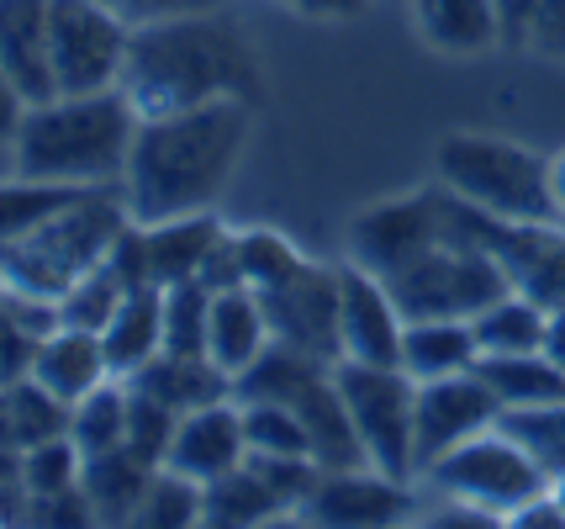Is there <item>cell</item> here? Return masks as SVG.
Segmentation results:
<instances>
[{"mask_svg": "<svg viewBox=\"0 0 565 529\" xmlns=\"http://www.w3.org/2000/svg\"><path fill=\"white\" fill-rule=\"evenodd\" d=\"M286 6L301 17H360L370 0H286Z\"/></svg>", "mask_w": 565, "mask_h": 529, "instance_id": "47", "label": "cell"}, {"mask_svg": "<svg viewBox=\"0 0 565 529\" xmlns=\"http://www.w3.org/2000/svg\"><path fill=\"white\" fill-rule=\"evenodd\" d=\"M122 91L138 117H170L212 102H265V64L248 27L227 11H185L132 27Z\"/></svg>", "mask_w": 565, "mask_h": 529, "instance_id": "1", "label": "cell"}, {"mask_svg": "<svg viewBox=\"0 0 565 529\" xmlns=\"http://www.w3.org/2000/svg\"><path fill=\"white\" fill-rule=\"evenodd\" d=\"M122 22L148 27V22H164V17H185V11H217L222 0H106Z\"/></svg>", "mask_w": 565, "mask_h": 529, "instance_id": "43", "label": "cell"}, {"mask_svg": "<svg viewBox=\"0 0 565 529\" xmlns=\"http://www.w3.org/2000/svg\"><path fill=\"white\" fill-rule=\"evenodd\" d=\"M206 324H212V286L201 281L164 286V350L206 355Z\"/></svg>", "mask_w": 565, "mask_h": 529, "instance_id": "36", "label": "cell"}, {"mask_svg": "<svg viewBox=\"0 0 565 529\" xmlns=\"http://www.w3.org/2000/svg\"><path fill=\"white\" fill-rule=\"evenodd\" d=\"M481 377L492 381L502 408H540L565 403V371L550 366V355H481Z\"/></svg>", "mask_w": 565, "mask_h": 529, "instance_id": "28", "label": "cell"}, {"mask_svg": "<svg viewBox=\"0 0 565 529\" xmlns=\"http://www.w3.org/2000/svg\"><path fill=\"white\" fill-rule=\"evenodd\" d=\"M550 197H555V218L565 223V149L550 154Z\"/></svg>", "mask_w": 565, "mask_h": 529, "instance_id": "49", "label": "cell"}, {"mask_svg": "<svg viewBox=\"0 0 565 529\" xmlns=\"http://www.w3.org/2000/svg\"><path fill=\"white\" fill-rule=\"evenodd\" d=\"M233 244H238V260H244V281L254 292H265L275 281L296 276L307 265V254L296 250L280 228H233Z\"/></svg>", "mask_w": 565, "mask_h": 529, "instance_id": "35", "label": "cell"}, {"mask_svg": "<svg viewBox=\"0 0 565 529\" xmlns=\"http://www.w3.org/2000/svg\"><path fill=\"white\" fill-rule=\"evenodd\" d=\"M449 207H455V197L434 180L423 191H407V197H392V202H375L365 212H354V223H349V260L375 271V276H386L402 260H413L418 250H428L434 239L449 233Z\"/></svg>", "mask_w": 565, "mask_h": 529, "instance_id": "11", "label": "cell"}, {"mask_svg": "<svg viewBox=\"0 0 565 529\" xmlns=\"http://www.w3.org/2000/svg\"><path fill=\"white\" fill-rule=\"evenodd\" d=\"M481 366V339L470 318H413L402 339V371L413 381L460 377Z\"/></svg>", "mask_w": 565, "mask_h": 529, "instance_id": "21", "label": "cell"}, {"mask_svg": "<svg viewBox=\"0 0 565 529\" xmlns=\"http://www.w3.org/2000/svg\"><path fill=\"white\" fill-rule=\"evenodd\" d=\"M508 525L513 529H565V514H561V504H555V493L544 487L540 498H529L518 514H508Z\"/></svg>", "mask_w": 565, "mask_h": 529, "instance_id": "46", "label": "cell"}, {"mask_svg": "<svg viewBox=\"0 0 565 529\" xmlns=\"http://www.w3.org/2000/svg\"><path fill=\"white\" fill-rule=\"evenodd\" d=\"M413 22L444 59H481L502 43V0H413Z\"/></svg>", "mask_w": 565, "mask_h": 529, "instance_id": "19", "label": "cell"}, {"mask_svg": "<svg viewBox=\"0 0 565 529\" xmlns=\"http://www.w3.org/2000/svg\"><path fill=\"white\" fill-rule=\"evenodd\" d=\"M227 223L217 207L206 212H185V218H164V223H143V254L153 286H180V281H201V265L217 244Z\"/></svg>", "mask_w": 565, "mask_h": 529, "instance_id": "20", "label": "cell"}, {"mask_svg": "<svg viewBox=\"0 0 565 529\" xmlns=\"http://www.w3.org/2000/svg\"><path fill=\"white\" fill-rule=\"evenodd\" d=\"M423 525H434V529H497L502 525V514L476 508V504H460V498H444V508H434Z\"/></svg>", "mask_w": 565, "mask_h": 529, "instance_id": "45", "label": "cell"}, {"mask_svg": "<svg viewBox=\"0 0 565 529\" xmlns=\"http://www.w3.org/2000/svg\"><path fill=\"white\" fill-rule=\"evenodd\" d=\"M402 339H407V313L392 297V286L344 260L339 265V345L354 366H402Z\"/></svg>", "mask_w": 565, "mask_h": 529, "instance_id": "14", "label": "cell"}, {"mask_svg": "<svg viewBox=\"0 0 565 529\" xmlns=\"http://www.w3.org/2000/svg\"><path fill=\"white\" fill-rule=\"evenodd\" d=\"M85 191L96 186H70V180H6V197H0V239H17L32 228L53 223L58 212H70Z\"/></svg>", "mask_w": 565, "mask_h": 529, "instance_id": "30", "label": "cell"}, {"mask_svg": "<svg viewBox=\"0 0 565 529\" xmlns=\"http://www.w3.org/2000/svg\"><path fill=\"white\" fill-rule=\"evenodd\" d=\"M259 303H265L275 345H291V350H301V355H318V360H328V366L344 360V345H339V265L307 260L296 276L265 286Z\"/></svg>", "mask_w": 565, "mask_h": 529, "instance_id": "12", "label": "cell"}, {"mask_svg": "<svg viewBox=\"0 0 565 529\" xmlns=\"http://www.w3.org/2000/svg\"><path fill=\"white\" fill-rule=\"evenodd\" d=\"M49 32H53L58 96H90V91L122 85L132 22H122L106 0H53Z\"/></svg>", "mask_w": 565, "mask_h": 529, "instance_id": "9", "label": "cell"}, {"mask_svg": "<svg viewBox=\"0 0 565 529\" xmlns=\"http://www.w3.org/2000/svg\"><path fill=\"white\" fill-rule=\"evenodd\" d=\"M132 387L153 392V398L170 403L174 413H196V408L238 398V392H233V377H227L222 366H212L206 355H170V350L153 355L143 371L132 377Z\"/></svg>", "mask_w": 565, "mask_h": 529, "instance_id": "22", "label": "cell"}, {"mask_svg": "<svg viewBox=\"0 0 565 529\" xmlns=\"http://www.w3.org/2000/svg\"><path fill=\"white\" fill-rule=\"evenodd\" d=\"M22 477L32 498H53V493H70L85 477V451L74 445V434H58V440H43L22 451Z\"/></svg>", "mask_w": 565, "mask_h": 529, "instance_id": "38", "label": "cell"}, {"mask_svg": "<svg viewBox=\"0 0 565 529\" xmlns=\"http://www.w3.org/2000/svg\"><path fill=\"white\" fill-rule=\"evenodd\" d=\"M153 472H159V466H148L138 451L117 445V451L85 455V477H79V487H85V498L96 504L100 525H132V514L143 504Z\"/></svg>", "mask_w": 565, "mask_h": 529, "instance_id": "26", "label": "cell"}, {"mask_svg": "<svg viewBox=\"0 0 565 529\" xmlns=\"http://www.w3.org/2000/svg\"><path fill=\"white\" fill-rule=\"evenodd\" d=\"M502 429L534 455V466H540L550 482L565 477V403L502 408Z\"/></svg>", "mask_w": 565, "mask_h": 529, "instance_id": "33", "label": "cell"}, {"mask_svg": "<svg viewBox=\"0 0 565 529\" xmlns=\"http://www.w3.org/2000/svg\"><path fill=\"white\" fill-rule=\"evenodd\" d=\"M74 403H64L53 387H43L38 377L22 381H0V445L11 451H32L43 440L70 434Z\"/></svg>", "mask_w": 565, "mask_h": 529, "instance_id": "25", "label": "cell"}, {"mask_svg": "<svg viewBox=\"0 0 565 529\" xmlns=\"http://www.w3.org/2000/svg\"><path fill=\"white\" fill-rule=\"evenodd\" d=\"M413 482L386 477L375 466H344L322 472L312 498L301 504V519L318 529H386L396 519H413Z\"/></svg>", "mask_w": 565, "mask_h": 529, "instance_id": "15", "label": "cell"}, {"mask_svg": "<svg viewBox=\"0 0 565 529\" xmlns=\"http://www.w3.org/2000/svg\"><path fill=\"white\" fill-rule=\"evenodd\" d=\"M244 461H248V434H244V403L238 398L196 408V413H180V429H174V445L164 466H174V472H185V477H196L206 487V482L238 472Z\"/></svg>", "mask_w": 565, "mask_h": 529, "instance_id": "17", "label": "cell"}, {"mask_svg": "<svg viewBox=\"0 0 565 529\" xmlns=\"http://www.w3.org/2000/svg\"><path fill=\"white\" fill-rule=\"evenodd\" d=\"M455 197V191H449ZM386 286L402 303L407 324L413 318H476L487 313L497 297H508L513 286L502 276V265L492 260L487 244L470 239L466 218H460V197L449 207V233L434 239L428 250H418L413 260H402L396 271H386Z\"/></svg>", "mask_w": 565, "mask_h": 529, "instance_id": "6", "label": "cell"}, {"mask_svg": "<svg viewBox=\"0 0 565 529\" xmlns=\"http://www.w3.org/2000/svg\"><path fill=\"white\" fill-rule=\"evenodd\" d=\"M38 355H43V339L26 334L17 324H0V381H22L38 371Z\"/></svg>", "mask_w": 565, "mask_h": 529, "instance_id": "42", "label": "cell"}, {"mask_svg": "<svg viewBox=\"0 0 565 529\" xmlns=\"http://www.w3.org/2000/svg\"><path fill=\"white\" fill-rule=\"evenodd\" d=\"M550 493H555V504H561V514H565V477H561V482H550Z\"/></svg>", "mask_w": 565, "mask_h": 529, "instance_id": "50", "label": "cell"}, {"mask_svg": "<svg viewBox=\"0 0 565 529\" xmlns=\"http://www.w3.org/2000/svg\"><path fill=\"white\" fill-rule=\"evenodd\" d=\"M349 419L365 440V455L375 472L413 482L418 477V381L402 366H354L339 360Z\"/></svg>", "mask_w": 565, "mask_h": 529, "instance_id": "7", "label": "cell"}, {"mask_svg": "<svg viewBox=\"0 0 565 529\" xmlns=\"http://www.w3.org/2000/svg\"><path fill=\"white\" fill-rule=\"evenodd\" d=\"M106 360L122 381H132L153 355L164 350V286H138L127 292V303L117 307V318L100 334Z\"/></svg>", "mask_w": 565, "mask_h": 529, "instance_id": "24", "label": "cell"}, {"mask_svg": "<svg viewBox=\"0 0 565 529\" xmlns=\"http://www.w3.org/2000/svg\"><path fill=\"white\" fill-rule=\"evenodd\" d=\"M470 324H476L481 355H534V350H544V328H550V313H544L534 297L508 292V297H497L487 313H476Z\"/></svg>", "mask_w": 565, "mask_h": 529, "instance_id": "29", "label": "cell"}, {"mask_svg": "<svg viewBox=\"0 0 565 529\" xmlns=\"http://www.w3.org/2000/svg\"><path fill=\"white\" fill-rule=\"evenodd\" d=\"M26 525L70 529V525H100V519H96V504L85 498V487H70V493H53V498H32Z\"/></svg>", "mask_w": 565, "mask_h": 529, "instance_id": "41", "label": "cell"}, {"mask_svg": "<svg viewBox=\"0 0 565 529\" xmlns=\"http://www.w3.org/2000/svg\"><path fill=\"white\" fill-rule=\"evenodd\" d=\"M423 477L434 482L444 498H460V504L502 514V525H508V514H518L529 498H540L544 487H550V477L534 466V455L523 451L502 424L466 440L460 451L439 455Z\"/></svg>", "mask_w": 565, "mask_h": 529, "instance_id": "8", "label": "cell"}, {"mask_svg": "<svg viewBox=\"0 0 565 529\" xmlns=\"http://www.w3.org/2000/svg\"><path fill=\"white\" fill-rule=\"evenodd\" d=\"M275 345L265 303L254 286H233V292H212V324H206V360L222 366L238 381Z\"/></svg>", "mask_w": 565, "mask_h": 529, "instance_id": "18", "label": "cell"}, {"mask_svg": "<svg viewBox=\"0 0 565 529\" xmlns=\"http://www.w3.org/2000/svg\"><path fill=\"white\" fill-rule=\"evenodd\" d=\"M132 223L122 186H96L85 191L70 212H58L53 223L0 239V265H6V286L17 292H38V297H64L85 271L106 265L111 244L122 239Z\"/></svg>", "mask_w": 565, "mask_h": 529, "instance_id": "4", "label": "cell"}, {"mask_svg": "<svg viewBox=\"0 0 565 529\" xmlns=\"http://www.w3.org/2000/svg\"><path fill=\"white\" fill-rule=\"evenodd\" d=\"M49 6L53 0H0V85L17 91L26 106L58 96Z\"/></svg>", "mask_w": 565, "mask_h": 529, "instance_id": "16", "label": "cell"}, {"mask_svg": "<svg viewBox=\"0 0 565 529\" xmlns=\"http://www.w3.org/2000/svg\"><path fill=\"white\" fill-rule=\"evenodd\" d=\"M286 514H291L286 498L248 461L238 472L206 482V498H201V525L212 529H254V525H270V519H286Z\"/></svg>", "mask_w": 565, "mask_h": 529, "instance_id": "27", "label": "cell"}, {"mask_svg": "<svg viewBox=\"0 0 565 529\" xmlns=\"http://www.w3.org/2000/svg\"><path fill=\"white\" fill-rule=\"evenodd\" d=\"M174 429H180V413L170 403H159L153 392L132 387V403H127V451H138L148 466H164L174 445Z\"/></svg>", "mask_w": 565, "mask_h": 529, "instance_id": "39", "label": "cell"}, {"mask_svg": "<svg viewBox=\"0 0 565 529\" xmlns=\"http://www.w3.org/2000/svg\"><path fill=\"white\" fill-rule=\"evenodd\" d=\"M201 498L206 487L174 466H159L153 482H148L143 504L132 514V529H185V525H201Z\"/></svg>", "mask_w": 565, "mask_h": 529, "instance_id": "32", "label": "cell"}, {"mask_svg": "<svg viewBox=\"0 0 565 529\" xmlns=\"http://www.w3.org/2000/svg\"><path fill=\"white\" fill-rule=\"evenodd\" d=\"M470 239L487 244L492 260L513 292L534 297L544 313H565V228L561 218H540V223H513V218H492L481 207L460 202Z\"/></svg>", "mask_w": 565, "mask_h": 529, "instance_id": "10", "label": "cell"}, {"mask_svg": "<svg viewBox=\"0 0 565 529\" xmlns=\"http://www.w3.org/2000/svg\"><path fill=\"white\" fill-rule=\"evenodd\" d=\"M518 53H540L550 64H565V0H534L523 32H518Z\"/></svg>", "mask_w": 565, "mask_h": 529, "instance_id": "40", "label": "cell"}, {"mask_svg": "<svg viewBox=\"0 0 565 529\" xmlns=\"http://www.w3.org/2000/svg\"><path fill=\"white\" fill-rule=\"evenodd\" d=\"M254 138V102H212L170 117H143L127 159L122 197L138 223H164L217 207Z\"/></svg>", "mask_w": 565, "mask_h": 529, "instance_id": "2", "label": "cell"}, {"mask_svg": "<svg viewBox=\"0 0 565 529\" xmlns=\"http://www.w3.org/2000/svg\"><path fill=\"white\" fill-rule=\"evenodd\" d=\"M248 455H318L301 413L286 403H244Z\"/></svg>", "mask_w": 565, "mask_h": 529, "instance_id": "37", "label": "cell"}, {"mask_svg": "<svg viewBox=\"0 0 565 529\" xmlns=\"http://www.w3.org/2000/svg\"><path fill=\"white\" fill-rule=\"evenodd\" d=\"M127 403H132V381H122V377H111L106 387H96L90 398H79V403H74V419H70L74 445L85 455L127 445Z\"/></svg>", "mask_w": 565, "mask_h": 529, "instance_id": "31", "label": "cell"}, {"mask_svg": "<svg viewBox=\"0 0 565 529\" xmlns=\"http://www.w3.org/2000/svg\"><path fill=\"white\" fill-rule=\"evenodd\" d=\"M434 176L444 191H455L460 202L481 207L492 218L513 223H540L555 218L550 197V159L534 154L529 144L497 138V133H449L434 149Z\"/></svg>", "mask_w": 565, "mask_h": 529, "instance_id": "5", "label": "cell"}, {"mask_svg": "<svg viewBox=\"0 0 565 529\" xmlns=\"http://www.w3.org/2000/svg\"><path fill=\"white\" fill-rule=\"evenodd\" d=\"M127 303V281L111 271V265H96L74 281L70 292L58 297V313H64V328H90V334H106V324L117 318V307Z\"/></svg>", "mask_w": 565, "mask_h": 529, "instance_id": "34", "label": "cell"}, {"mask_svg": "<svg viewBox=\"0 0 565 529\" xmlns=\"http://www.w3.org/2000/svg\"><path fill=\"white\" fill-rule=\"evenodd\" d=\"M502 424V398L492 392V381L476 371L439 381H418V477L439 461V455L460 451L466 440L487 434Z\"/></svg>", "mask_w": 565, "mask_h": 529, "instance_id": "13", "label": "cell"}, {"mask_svg": "<svg viewBox=\"0 0 565 529\" xmlns=\"http://www.w3.org/2000/svg\"><path fill=\"white\" fill-rule=\"evenodd\" d=\"M201 286H212V292L248 286V281H244V260H238V244H233V228H227L217 244H212V254H206V265H201Z\"/></svg>", "mask_w": 565, "mask_h": 529, "instance_id": "44", "label": "cell"}, {"mask_svg": "<svg viewBox=\"0 0 565 529\" xmlns=\"http://www.w3.org/2000/svg\"><path fill=\"white\" fill-rule=\"evenodd\" d=\"M32 377L43 381V387H53L64 403H79L96 387H106L117 371L106 360L100 334H90V328H58V334L43 339V355H38V371Z\"/></svg>", "mask_w": 565, "mask_h": 529, "instance_id": "23", "label": "cell"}, {"mask_svg": "<svg viewBox=\"0 0 565 529\" xmlns=\"http://www.w3.org/2000/svg\"><path fill=\"white\" fill-rule=\"evenodd\" d=\"M544 355H550V366H561L565 371V313H550V328H544Z\"/></svg>", "mask_w": 565, "mask_h": 529, "instance_id": "48", "label": "cell"}, {"mask_svg": "<svg viewBox=\"0 0 565 529\" xmlns=\"http://www.w3.org/2000/svg\"><path fill=\"white\" fill-rule=\"evenodd\" d=\"M138 106L122 85L90 96H53L26 106L22 127L0 138L6 180H70V186H122L132 144H138Z\"/></svg>", "mask_w": 565, "mask_h": 529, "instance_id": "3", "label": "cell"}]
</instances>
